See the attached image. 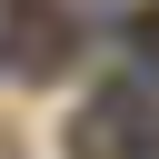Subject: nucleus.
Wrapping results in <instances>:
<instances>
[{
  "label": "nucleus",
  "mask_w": 159,
  "mask_h": 159,
  "mask_svg": "<svg viewBox=\"0 0 159 159\" xmlns=\"http://www.w3.org/2000/svg\"><path fill=\"white\" fill-rule=\"evenodd\" d=\"M80 60V20L70 0H0V70L20 80H60Z\"/></svg>",
  "instance_id": "nucleus-1"
},
{
  "label": "nucleus",
  "mask_w": 159,
  "mask_h": 159,
  "mask_svg": "<svg viewBox=\"0 0 159 159\" xmlns=\"http://www.w3.org/2000/svg\"><path fill=\"white\" fill-rule=\"evenodd\" d=\"M139 149H149V99H139L129 80L89 89L80 119H70V159H139Z\"/></svg>",
  "instance_id": "nucleus-2"
},
{
  "label": "nucleus",
  "mask_w": 159,
  "mask_h": 159,
  "mask_svg": "<svg viewBox=\"0 0 159 159\" xmlns=\"http://www.w3.org/2000/svg\"><path fill=\"white\" fill-rule=\"evenodd\" d=\"M129 50H139V60H159V0H149V10L129 20Z\"/></svg>",
  "instance_id": "nucleus-3"
}]
</instances>
